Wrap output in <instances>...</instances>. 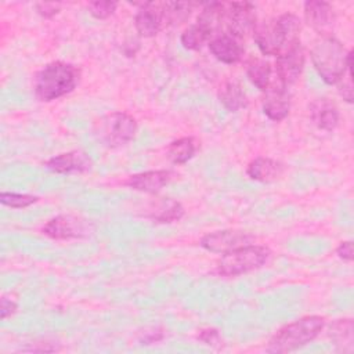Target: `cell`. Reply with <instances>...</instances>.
Wrapping results in <instances>:
<instances>
[{
    "label": "cell",
    "instance_id": "obj_20",
    "mask_svg": "<svg viewBox=\"0 0 354 354\" xmlns=\"http://www.w3.org/2000/svg\"><path fill=\"white\" fill-rule=\"evenodd\" d=\"M329 337L342 353L354 351V326L350 318L336 319L329 328Z\"/></svg>",
    "mask_w": 354,
    "mask_h": 354
},
{
    "label": "cell",
    "instance_id": "obj_21",
    "mask_svg": "<svg viewBox=\"0 0 354 354\" xmlns=\"http://www.w3.org/2000/svg\"><path fill=\"white\" fill-rule=\"evenodd\" d=\"M218 100L223 106L231 112H236L248 105L246 94L242 86L235 80H228L220 87Z\"/></svg>",
    "mask_w": 354,
    "mask_h": 354
},
{
    "label": "cell",
    "instance_id": "obj_6",
    "mask_svg": "<svg viewBox=\"0 0 354 354\" xmlns=\"http://www.w3.org/2000/svg\"><path fill=\"white\" fill-rule=\"evenodd\" d=\"M136 119L122 111L111 112L101 118L97 127L98 138L108 147L116 148L130 142L137 134Z\"/></svg>",
    "mask_w": 354,
    "mask_h": 354
},
{
    "label": "cell",
    "instance_id": "obj_25",
    "mask_svg": "<svg viewBox=\"0 0 354 354\" xmlns=\"http://www.w3.org/2000/svg\"><path fill=\"white\" fill-rule=\"evenodd\" d=\"M196 142L192 137H181L171 141L167 147V156L174 165H184L194 158Z\"/></svg>",
    "mask_w": 354,
    "mask_h": 354
},
{
    "label": "cell",
    "instance_id": "obj_23",
    "mask_svg": "<svg viewBox=\"0 0 354 354\" xmlns=\"http://www.w3.org/2000/svg\"><path fill=\"white\" fill-rule=\"evenodd\" d=\"M196 3L191 1H162L160 8L165 25H180L185 22L194 11Z\"/></svg>",
    "mask_w": 354,
    "mask_h": 354
},
{
    "label": "cell",
    "instance_id": "obj_22",
    "mask_svg": "<svg viewBox=\"0 0 354 354\" xmlns=\"http://www.w3.org/2000/svg\"><path fill=\"white\" fill-rule=\"evenodd\" d=\"M184 212L185 210L178 201L171 198H163L155 205V207L149 210L148 217L156 223L166 224L178 221L184 216Z\"/></svg>",
    "mask_w": 354,
    "mask_h": 354
},
{
    "label": "cell",
    "instance_id": "obj_1",
    "mask_svg": "<svg viewBox=\"0 0 354 354\" xmlns=\"http://www.w3.org/2000/svg\"><path fill=\"white\" fill-rule=\"evenodd\" d=\"M301 22L293 12H283L277 18L256 25L253 39L263 55H279L300 41Z\"/></svg>",
    "mask_w": 354,
    "mask_h": 354
},
{
    "label": "cell",
    "instance_id": "obj_13",
    "mask_svg": "<svg viewBox=\"0 0 354 354\" xmlns=\"http://www.w3.org/2000/svg\"><path fill=\"white\" fill-rule=\"evenodd\" d=\"M165 26L160 1L142 3L134 17V28L141 37H153Z\"/></svg>",
    "mask_w": 354,
    "mask_h": 354
},
{
    "label": "cell",
    "instance_id": "obj_32",
    "mask_svg": "<svg viewBox=\"0 0 354 354\" xmlns=\"http://www.w3.org/2000/svg\"><path fill=\"white\" fill-rule=\"evenodd\" d=\"M336 254L344 261H351L353 260V242L351 241L340 242L339 246L336 248Z\"/></svg>",
    "mask_w": 354,
    "mask_h": 354
},
{
    "label": "cell",
    "instance_id": "obj_16",
    "mask_svg": "<svg viewBox=\"0 0 354 354\" xmlns=\"http://www.w3.org/2000/svg\"><path fill=\"white\" fill-rule=\"evenodd\" d=\"M308 111H310V118L313 123L318 129L325 131H332L337 127L340 120V113L336 104L329 98L321 97L314 100L310 104Z\"/></svg>",
    "mask_w": 354,
    "mask_h": 354
},
{
    "label": "cell",
    "instance_id": "obj_14",
    "mask_svg": "<svg viewBox=\"0 0 354 354\" xmlns=\"http://www.w3.org/2000/svg\"><path fill=\"white\" fill-rule=\"evenodd\" d=\"M91 159L82 151H69L58 153L46 162V167L54 173H83L91 169Z\"/></svg>",
    "mask_w": 354,
    "mask_h": 354
},
{
    "label": "cell",
    "instance_id": "obj_7",
    "mask_svg": "<svg viewBox=\"0 0 354 354\" xmlns=\"http://www.w3.org/2000/svg\"><path fill=\"white\" fill-rule=\"evenodd\" d=\"M256 8L249 1H231L225 3L224 12V33L238 40H245L253 36L256 29Z\"/></svg>",
    "mask_w": 354,
    "mask_h": 354
},
{
    "label": "cell",
    "instance_id": "obj_18",
    "mask_svg": "<svg viewBox=\"0 0 354 354\" xmlns=\"http://www.w3.org/2000/svg\"><path fill=\"white\" fill-rule=\"evenodd\" d=\"M224 12L225 3L210 1L203 4L198 18L196 25H199L212 39L224 33Z\"/></svg>",
    "mask_w": 354,
    "mask_h": 354
},
{
    "label": "cell",
    "instance_id": "obj_33",
    "mask_svg": "<svg viewBox=\"0 0 354 354\" xmlns=\"http://www.w3.org/2000/svg\"><path fill=\"white\" fill-rule=\"evenodd\" d=\"M18 306L14 300L3 297L1 303H0V314H1V319H7L8 317H11L15 311H17Z\"/></svg>",
    "mask_w": 354,
    "mask_h": 354
},
{
    "label": "cell",
    "instance_id": "obj_30",
    "mask_svg": "<svg viewBox=\"0 0 354 354\" xmlns=\"http://www.w3.org/2000/svg\"><path fill=\"white\" fill-rule=\"evenodd\" d=\"M198 339L201 342H203L207 346H212V347H218L221 346V336H220V332L214 328H205V329H201L199 333H198Z\"/></svg>",
    "mask_w": 354,
    "mask_h": 354
},
{
    "label": "cell",
    "instance_id": "obj_31",
    "mask_svg": "<svg viewBox=\"0 0 354 354\" xmlns=\"http://www.w3.org/2000/svg\"><path fill=\"white\" fill-rule=\"evenodd\" d=\"M35 7H36V11L39 15L50 19L59 12L61 4L59 3H36Z\"/></svg>",
    "mask_w": 354,
    "mask_h": 354
},
{
    "label": "cell",
    "instance_id": "obj_11",
    "mask_svg": "<svg viewBox=\"0 0 354 354\" xmlns=\"http://www.w3.org/2000/svg\"><path fill=\"white\" fill-rule=\"evenodd\" d=\"M290 111V94L286 86L278 79L270 83L263 97L264 115L275 122H279L288 116Z\"/></svg>",
    "mask_w": 354,
    "mask_h": 354
},
{
    "label": "cell",
    "instance_id": "obj_3",
    "mask_svg": "<svg viewBox=\"0 0 354 354\" xmlns=\"http://www.w3.org/2000/svg\"><path fill=\"white\" fill-rule=\"evenodd\" d=\"M325 318L321 315H306L279 328L268 340L267 353H290L313 342L324 329Z\"/></svg>",
    "mask_w": 354,
    "mask_h": 354
},
{
    "label": "cell",
    "instance_id": "obj_24",
    "mask_svg": "<svg viewBox=\"0 0 354 354\" xmlns=\"http://www.w3.org/2000/svg\"><path fill=\"white\" fill-rule=\"evenodd\" d=\"M246 75L249 80L264 93L271 83V64L263 58H250L246 66Z\"/></svg>",
    "mask_w": 354,
    "mask_h": 354
},
{
    "label": "cell",
    "instance_id": "obj_10",
    "mask_svg": "<svg viewBox=\"0 0 354 354\" xmlns=\"http://www.w3.org/2000/svg\"><path fill=\"white\" fill-rule=\"evenodd\" d=\"M304 48L301 43H296L290 48L285 50L279 55H277L275 61V73L277 79L286 87L293 84L299 76L301 75V71L304 68Z\"/></svg>",
    "mask_w": 354,
    "mask_h": 354
},
{
    "label": "cell",
    "instance_id": "obj_28",
    "mask_svg": "<svg viewBox=\"0 0 354 354\" xmlns=\"http://www.w3.org/2000/svg\"><path fill=\"white\" fill-rule=\"evenodd\" d=\"M351 68H353V53L350 51L348 59H347V68H346L344 73L342 75V77L339 79V82L336 83L339 94L348 104L353 102V73H351Z\"/></svg>",
    "mask_w": 354,
    "mask_h": 354
},
{
    "label": "cell",
    "instance_id": "obj_5",
    "mask_svg": "<svg viewBox=\"0 0 354 354\" xmlns=\"http://www.w3.org/2000/svg\"><path fill=\"white\" fill-rule=\"evenodd\" d=\"M271 252L263 245H246L224 253L217 261V272L223 277H238L260 268Z\"/></svg>",
    "mask_w": 354,
    "mask_h": 354
},
{
    "label": "cell",
    "instance_id": "obj_9",
    "mask_svg": "<svg viewBox=\"0 0 354 354\" xmlns=\"http://www.w3.org/2000/svg\"><path fill=\"white\" fill-rule=\"evenodd\" d=\"M41 232L57 241L83 238L88 234V225L86 220L73 214H58L50 218L41 228Z\"/></svg>",
    "mask_w": 354,
    "mask_h": 354
},
{
    "label": "cell",
    "instance_id": "obj_34",
    "mask_svg": "<svg viewBox=\"0 0 354 354\" xmlns=\"http://www.w3.org/2000/svg\"><path fill=\"white\" fill-rule=\"evenodd\" d=\"M165 337V333H163V329H152L151 332H145L144 336L140 339V342L142 344H151V343H156L159 340H162Z\"/></svg>",
    "mask_w": 354,
    "mask_h": 354
},
{
    "label": "cell",
    "instance_id": "obj_17",
    "mask_svg": "<svg viewBox=\"0 0 354 354\" xmlns=\"http://www.w3.org/2000/svg\"><path fill=\"white\" fill-rule=\"evenodd\" d=\"M170 180H171V171L169 170H149V171H141L130 176L124 181V184L134 191L156 194L166 184H169Z\"/></svg>",
    "mask_w": 354,
    "mask_h": 354
},
{
    "label": "cell",
    "instance_id": "obj_12",
    "mask_svg": "<svg viewBox=\"0 0 354 354\" xmlns=\"http://www.w3.org/2000/svg\"><path fill=\"white\" fill-rule=\"evenodd\" d=\"M304 19L321 36H329L336 22L335 8L328 1L308 0L304 3Z\"/></svg>",
    "mask_w": 354,
    "mask_h": 354
},
{
    "label": "cell",
    "instance_id": "obj_2",
    "mask_svg": "<svg viewBox=\"0 0 354 354\" xmlns=\"http://www.w3.org/2000/svg\"><path fill=\"white\" fill-rule=\"evenodd\" d=\"M80 80V69L69 62L53 61L43 66L35 77V95L39 101L50 102L72 93Z\"/></svg>",
    "mask_w": 354,
    "mask_h": 354
},
{
    "label": "cell",
    "instance_id": "obj_19",
    "mask_svg": "<svg viewBox=\"0 0 354 354\" xmlns=\"http://www.w3.org/2000/svg\"><path fill=\"white\" fill-rule=\"evenodd\" d=\"M285 171L283 163L267 156L254 158L246 167V174L256 181L270 183L279 178Z\"/></svg>",
    "mask_w": 354,
    "mask_h": 354
},
{
    "label": "cell",
    "instance_id": "obj_27",
    "mask_svg": "<svg viewBox=\"0 0 354 354\" xmlns=\"http://www.w3.org/2000/svg\"><path fill=\"white\" fill-rule=\"evenodd\" d=\"M37 196L30 194H19V192H6L3 191L0 194V201L4 206H8L11 209H24L37 202Z\"/></svg>",
    "mask_w": 354,
    "mask_h": 354
},
{
    "label": "cell",
    "instance_id": "obj_4",
    "mask_svg": "<svg viewBox=\"0 0 354 354\" xmlns=\"http://www.w3.org/2000/svg\"><path fill=\"white\" fill-rule=\"evenodd\" d=\"M350 50L335 36H321L311 47V62L326 84H336L347 68Z\"/></svg>",
    "mask_w": 354,
    "mask_h": 354
},
{
    "label": "cell",
    "instance_id": "obj_15",
    "mask_svg": "<svg viewBox=\"0 0 354 354\" xmlns=\"http://www.w3.org/2000/svg\"><path fill=\"white\" fill-rule=\"evenodd\" d=\"M209 50L216 59L228 65L239 62L245 54L242 41L225 33L213 37L209 41Z\"/></svg>",
    "mask_w": 354,
    "mask_h": 354
},
{
    "label": "cell",
    "instance_id": "obj_8",
    "mask_svg": "<svg viewBox=\"0 0 354 354\" xmlns=\"http://www.w3.org/2000/svg\"><path fill=\"white\" fill-rule=\"evenodd\" d=\"M254 241V236L246 231L241 230H220L209 232L202 236L199 245L212 253H227L241 246L250 245Z\"/></svg>",
    "mask_w": 354,
    "mask_h": 354
},
{
    "label": "cell",
    "instance_id": "obj_26",
    "mask_svg": "<svg viewBox=\"0 0 354 354\" xmlns=\"http://www.w3.org/2000/svg\"><path fill=\"white\" fill-rule=\"evenodd\" d=\"M212 37L196 24L185 28L180 36V41L187 50H199L205 43L210 41Z\"/></svg>",
    "mask_w": 354,
    "mask_h": 354
},
{
    "label": "cell",
    "instance_id": "obj_29",
    "mask_svg": "<svg viewBox=\"0 0 354 354\" xmlns=\"http://www.w3.org/2000/svg\"><path fill=\"white\" fill-rule=\"evenodd\" d=\"M87 8H88V12L95 19H106L116 11L118 3L109 1V0H97V1H90Z\"/></svg>",
    "mask_w": 354,
    "mask_h": 354
}]
</instances>
